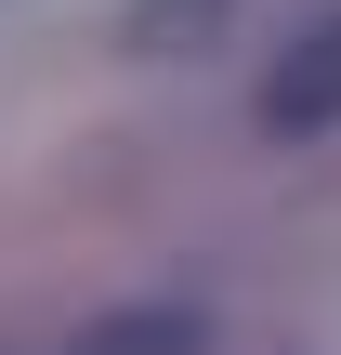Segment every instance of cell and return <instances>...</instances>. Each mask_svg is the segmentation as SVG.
Here are the masks:
<instances>
[{
  "instance_id": "cell-3",
  "label": "cell",
  "mask_w": 341,
  "mask_h": 355,
  "mask_svg": "<svg viewBox=\"0 0 341 355\" xmlns=\"http://www.w3.org/2000/svg\"><path fill=\"white\" fill-rule=\"evenodd\" d=\"M223 26V0H131V40L145 53H184V40H210Z\"/></svg>"
},
{
  "instance_id": "cell-2",
  "label": "cell",
  "mask_w": 341,
  "mask_h": 355,
  "mask_svg": "<svg viewBox=\"0 0 341 355\" xmlns=\"http://www.w3.org/2000/svg\"><path fill=\"white\" fill-rule=\"evenodd\" d=\"M66 355H197V316H184V303H145V316H105V329H79Z\"/></svg>"
},
{
  "instance_id": "cell-1",
  "label": "cell",
  "mask_w": 341,
  "mask_h": 355,
  "mask_svg": "<svg viewBox=\"0 0 341 355\" xmlns=\"http://www.w3.org/2000/svg\"><path fill=\"white\" fill-rule=\"evenodd\" d=\"M263 132L276 145H315V132H341V13H315L276 66H263Z\"/></svg>"
}]
</instances>
